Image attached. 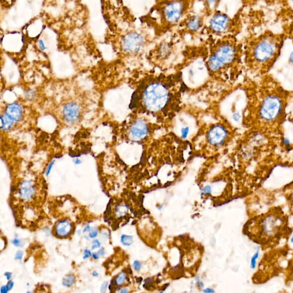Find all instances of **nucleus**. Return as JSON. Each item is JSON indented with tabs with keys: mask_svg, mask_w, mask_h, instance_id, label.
Instances as JSON below:
<instances>
[{
	"mask_svg": "<svg viewBox=\"0 0 293 293\" xmlns=\"http://www.w3.org/2000/svg\"><path fill=\"white\" fill-rule=\"evenodd\" d=\"M242 88L246 96L245 124L262 132L280 130L287 116L293 91L284 88L271 73L257 77L247 76Z\"/></svg>",
	"mask_w": 293,
	"mask_h": 293,
	"instance_id": "obj_1",
	"label": "nucleus"
},
{
	"mask_svg": "<svg viewBox=\"0 0 293 293\" xmlns=\"http://www.w3.org/2000/svg\"><path fill=\"white\" fill-rule=\"evenodd\" d=\"M182 74H149L142 77L132 94L130 108L156 116H174L181 105Z\"/></svg>",
	"mask_w": 293,
	"mask_h": 293,
	"instance_id": "obj_2",
	"label": "nucleus"
},
{
	"mask_svg": "<svg viewBox=\"0 0 293 293\" xmlns=\"http://www.w3.org/2000/svg\"><path fill=\"white\" fill-rule=\"evenodd\" d=\"M286 37L284 33L266 29L247 37L244 44V67L253 77L270 73L280 56Z\"/></svg>",
	"mask_w": 293,
	"mask_h": 293,
	"instance_id": "obj_3",
	"label": "nucleus"
},
{
	"mask_svg": "<svg viewBox=\"0 0 293 293\" xmlns=\"http://www.w3.org/2000/svg\"><path fill=\"white\" fill-rule=\"evenodd\" d=\"M206 67L211 76L234 82L244 67L243 44L235 36L221 37L211 46Z\"/></svg>",
	"mask_w": 293,
	"mask_h": 293,
	"instance_id": "obj_4",
	"label": "nucleus"
},
{
	"mask_svg": "<svg viewBox=\"0 0 293 293\" xmlns=\"http://www.w3.org/2000/svg\"><path fill=\"white\" fill-rule=\"evenodd\" d=\"M191 6L190 1L158 2L151 9L147 18L155 32L163 34L179 23L189 13Z\"/></svg>",
	"mask_w": 293,
	"mask_h": 293,
	"instance_id": "obj_5",
	"label": "nucleus"
},
{
	"mask_svg": "<svg viewBox=\"0 0 293 293\" xmlns=\"http://www.w3.org/2000/svg\"><path fill=\"white\" fill-rule=\"evenodd\" d=\"M257 231L252 239L261 245H267L275 242L282 235L285 220L277 215L268 214L258 220Z\"/></svg>",
	"mask_w": 293,
	"mask_h": 293,
	"instance_id": "obj_6",
	"label": "nucleus"
},
{
	"mask_svg": "<svg viewBox=\"0 0 293 293\" xmlns=\"http://www.w3.org/2000/svg\"><path fill=\"white\" fill-rule=\"evenodd\" d=\"M241 27L240 17L231 18L226 13L217 12L210 19L208 29L211 33L223 37L228 35L236 36Z\"/></svg>",
	"mask_w": 293,
	"mask_h": 293,
	"instance_id": "obj_7",
	"label": "nucleus"
},
{
	"mask_svg": "<svg viewBox=\"0 0 293 293\" xmlns=\"http://www.w3.org/2000/svg\"><path fill=\"white\" fill-rule=\"evenodd\" d=\"M148 43L146 35L137 32H130L122 39L123 50L130 54H137L143 50Z\"/></svg>",
	"mask_w": 293,
	"mask_h": 293,
	"instance_id": "obj_8",
	"label": "nucleus"
},
{
	"mask_svg": "<svg viewBox=\"0 0 293 293\" xmlns=\"http://www.w3.org/2000/svg\"><path fill=\"white\" fill-rule=\"evenodd\" d=\"M229 131L222 124H216L212 126L207 133V139L211 144L219 146L227 139Z\"/></svg>",
	"mask_w": 293,
	"mask_h": 293,
	"instance_id": "obj_9",
	"label": "nucleus"
},
{
	"mask_svg": "<svg viewBox=\"0 0 293 293\" xmlns=\"http://www.w3.org/2000/svg\"><path fill=\"white\" fill-rule=\"evenodd\" d=\"M149 132V125L146 120L143 118H137L132 123L130 133L135 140H142Z\"/></svg>",
	"mask_w": 293,
	"mask_h": 293,
	"instance_id": "obj_10",
	"label": "nucleus"
},
{
	"mask_svg": "<svg viewBox=\"0 0 293 293\" xmlns=\"http://www.w3.org/2000/svg\"><path fill=\"white\" fill-rule=\"evenodd\" d=\"M80 108L77 104L69 103L67 104L63 109V115L65 121L68 123L76 121L79 117Z\"/></svg>",
	"mask_w": 293,
	"mask_h": 293,
	"instance_id": "obj_11",
	"label": "nucleus"
},
{
	"mask_svg": "<svg viewBox=\"0 0 293 293\" xmlns=\"http://www.w3.org/2000/svg\"><path fill=\"white\" fill-rule=\"evenodd\" d=\"M204 25V19L198 15H190L185 19L184 27L189 32H196Z\"/></svg>",
	"mask_w": 293,
	"mask_h": 293,
	"instance_id": "obj_12",
	"label": "nucleus"
},
{
	"mask_svg": "<svg viewBox=\"0 0 293 293\" xmlns=\"http://www.w3.org/2000/svg\"><path fill=\"white\" fill-rule=\"evenodd\" d=\"M73 230V225L71 222L66 219L61 220L56 224L55 234L56 236L63 238L69 236Z\"/></svg>",
	"mask_w": 293,
	"mask_h": 293,
	"instance_id": "obj_13",
	"label": "nucleus"
},
{
	"mask_svg": "<svg viewBox=\"0 0 293 293\" xmlns=\"http://www.w3.org/2000/svg\"><path fill=\"white\" fill-rule=\"evenodd\" d=\"M173 44L170 42H164L160 44L155 50V56L160 60L168 59L172 53Z\"/></svg>",
	"mask_w": 293,
	"mask_h": 293,
	"instance_id": "obj_14",
	"label": "nucleus"
},
{
	"mask_svg": "<svg viewBox=\"0 0 293 293\" xmlns=\"http://www.w3.org/2000/svg\"><path fill=\"white\" fill-rule=\"evenodd\" d=\"M35 193V188L29 180L22 182L19 188V194L22 199L26 200L32 199Z\"/></svg>",
	"mask_w": 293,
	"mask_h": 293,
	"instance_id": "obj_15",
	"label": "nucleus"
},
{
	"mask_svg": "<svg viewBox=\"0 0 293 293\" xmlns=\"http://www.w3.org/2000/svg\"><path fill=\"white\" fill-rule=\"evenodd\" d=\"M5 114L14 121H18L22 117V108L17 103L11 104L7 106Z\"/></svg>",
	"mask_w": 293,
	"mask_h": 293,
	"instance_id": "obj_16",
	"label": "nucleus"
},
{
	"mask_svg": "<svg viewBox=\"0 0 293 293\" xmlns=\"http://www.w3.org/2000/svg\"><path fill=\"white\" fill-rule=\"evenodd\" d=\"M1 128L4 130H8L12 126L14 121L8 117L5 114L1 116Z\"/></svg>",
	"mask_w": 293,
	"mask_h": 293,
	"instance_id": "obj_17",
	"label": "nucleus"
},
{
	"mask_svg": "<svg viewBox=\"0 0 293 293\" xmlns=\"http://www.w3.org/2000/svg\"><path fill=\"white\" fill-rule=\"evenodd\" d=\"M114 283L116 287H120L124 285L128 280V276L126 273L121 272L117 275L114 279Z\"/></svg>",
	"mask_w": 293,
	"mask_h": 293,
	"instance_id": "obj_18",
	"label": "nucleus"
},
{
	"mask_svg": "<svg viewBox=\"0 0 293 293\" xmlns=\"http://www.w3.org/2000/svg\"><path fill=\"white\" fill-rule=\"evenodd\" d=\"M75 277L73 274H69L65 275L62 279V284L67 287H71L75 283Z\"/></svg>",
	"mask_w": 293,
	"mask_h": 293,
	"instance_id": "obj_19",
	"label": "nucleus"
},
{
	"mask_svg": "<svg viewBox=\"0 0 293 293\" xmlns=\"http://www.w3.org/2000/svg\"><path fill=\"white\" fill-rule=\"evenodd\" d=\"M283 32L285 34L286 39L288 38L293 44V22L286 25L283 28Z\"/></svg>",
	"mask_w": 293,
	"mask_h": 293,
	"instance_id": "obj_20",
	"label": "nucleus"
},
{
	"mask_svg": "<svg viewBox=\"0 0 293 293\" xmlns=\"http://www.w3.org/2000/svg\"><path fill=\"white\" fill-rule=\"evenodd\" d=\"M120 240L121 243L125 246H130L133 242V236L128 235H122Z\"/></svg>",
	"mask_w": 293,
	"mask_h": 293,
	"instance_id": "obj_21",
	"label": "nucleus"
},
{
	"mask_svg": "<svg viewBox=\"0 0 293 293\" xmlns=\"http://www.w3.org/2000/svg\"><path fill=\"white\" fill-rule=\"evenodd\" d=\"M154 287V278H148L144 280V287L146 289H150Z\"/></svg>",
	"mask_w": 293,
	"mask_h": 293,
	"instance_id": "obj_22",
	"label": "nucleus"
},
{
	"mask_svg": "<svg viewBox=\"0 0 293 293\" xmlns=\"http://www.w3.org/2000/svg\"><path fill=\"white\" fill-rule=\"evenodd\" d=\"M142 266V263L139 261H135L133 264V267L135 271H139L141 269Z\"/></svg>",
	"mask_w": 293,
	"mask_h": 293,
	"instance_id": "obj_23",
	"label": "nucleus"
},
{
	"mask_svg": "<svg viewBox=\"0 0 293 293\" xmlns=\"http://www.w3.org/2000/svg\"><path fill=\"white\" fill-rule=\"evenodd\" d=\"M100 247H101V243H100V242L98 239H95L92 242V250H94L96 249H99Z\"/></svg>",
	"mask_w": 293,
	"mask_h": 293,
	"instance_id": "obj_24",
	"label": "nucleus"
},
{
	"mask_svg": "<svg viewBox=\"0 0 293 293\" xmlns=\"http://www.w3.org/2000/svg\"><path fill=\"white\" fill-rule=\"evenodd\" d=\"M258 254H259V252L258 251L257 253H255L254 255V256L251 258V267L252 268H254L255 267V265H256V260L258 258Z\"/></svg>",
	"mask_w": 293,
	"mask_h": 293,
	"instance_id": "obj_25",
	"label": "nucleus"
},
{
	"mask_svg": "<svg viewBox=\"0 0 293 293\" xmlns=\"http://www.w3.org/2000/svg\"><path fill=\"white\" fill-rule=\"evenodd\" d=\"M24 253L23 251L21 250H18L17 251L16 254H15V261H20L22 259V257H23Z\"/></svg>",
	"mask_w": 293,
	"mask_h": 293,
	"instance_id": "obj_26",
	"label": "nucleus"
},
{
	"mask_svg": "<svg viewBox=\"0 0 293 293\" xmlns=\"http://www.w3.org/2000/svg\"><path fill=\"white\" fill-rule=\"evenodd\" d=\"M98 235V231H97V230L96 228H93L89 234V236L90 238H92V239H93V238H95Z\"/></svg>",
	"mask_w": 293,
	"mask_h": 293,
	"instance_id": "obj_27",
	"label": "nucleus"
},
{
	"mask_svg": "<svg viewBox=\"0 0 293 293\" xmlns=\"http://www.w3.org/2000/svg\"><path fill=\"white\" fill-rule=\"evenodd\" d=\"M92 256V253L89 250H88V249H86L84 250V256H83L84 259H87L91 257Z\"/></svg>",
	"mask_w": 293,
	"mask_h": 293,
	"instance_id": "obj_28",
	"label": "nucleus"
},
{
	"mask_svg": "<svg viewBox=\"0 0 293 293\" xmlns=\"http://www.w3.org/2000/svg\"><path fill=\"white\" fill-rule=\"evenodd\" d=\"M108 281H104L102 285L100 287V292L101 293H105L106 292V290L108 287Z\"/></svg>",
	"mask_w": 293,
	"mask_h": 293,
	"instance_id": "obj_29",
	"label": "nucleus"
},
{
	"mask_svg": "<svg viewBox=\"0 0 293 293\" xmlns=\"http://www.w3.org/2000/svg\"><path fill=\"white\" fill-rule=\"evenodd\" d=\"M189 132V127L182 128V137L183 139H186L187 137Z\"/></svg>",
	"mask_w": 293,
	"mask_h": 293,
	"instance_id": "obj_30",
	"label": "nucleus"
},
{
	"mask_svg": "<svg viewBox=\"0 0 293 293\" xmlns=\"http://www.w3.org/2000/svg\"><path fill=\"white\" fill-rule=\"evenodd\" d=\"M116 287V286H115V283H114V280H111V283H110V284H109V286H108L109 290L111 292V293H112L114 292H115V287Z\"/></svg>",
	"mask_w": 293,
	"mask_h": 293,
	"instance_id": "obj_31",
	"label": "nucleus"
},
{
	"mask_svg": "<svg viewBox=\"0 0 293 293\" xmlns=\"http://www.w3.org/2000/svg\"><path fill=\"white\" fill-rule=\"evenodd\" d=\"M12 244L15 246V247H20L21 245V242L20 239H17V238H15L12 241Z\"/></svg>",
	"mask_w": 293,
	"mask_h": 293,
	"instance_id": "obj_32",
	"label": "nucleus"
},
{
	"mask_svg": "<svg viewBox=\"0 0 293 293\" xmlns=\"http://www.w3.org/2000/svg\"><path fill=\"white\" fill-rule=\"evenodd\" d=\"M53 164H54V161H51V162L50 163V164H49V165H48V168H47L46 171V175L47 176H48V175H49V174H50V171H51V170H52V167H53Z\"/></svg>",
	"mask_w": 293,
	"mask_h": 293,
	"instance_id": "obj_33",
	"label": "nucleus"
},
{
	"mask_svg": "<svg viewBox=\"0 0 293 293\" xmlns=\"http://www.w3.org/2000/svg\"><path fill=\"white\" fill-rule=\"evenodd\" d=\"M289 202H290V207H291V209H292L293 213V190L292 191V192L290 193V194L289 195Z\"/></svg>",
	"mask_w": 293,
	"mask_h": 293,
	"instance_id": "obj_34",
	"label": "nucleus"
},
{
	"mask_svg": "<svg viewBox=\"0 0 293 293\" xmlns=\"http://www.w3.org/2000/svg\"><path fill=\"white\" fill-rule=\"evenodd\" d=\"M203 192L205 194H210L211 192V188L209 186H207L203 189Z\"/></svg>",
	"mask_w": 293,
	"mask_h": 293,
	"instance_id": "obj_35",
	"label": "nucleus"
},
{
	"mask_svg": "<svg viewBox=\"0 0 293 293\" xmlns=\"http://www.w3.org/2000/svg\"><path fill=\"white\" fill-rule=\"evenodd\" d=\"M6 286H7V287H8L9 291H10L14 287V282L12 280H9L8 282V283H7V285H6Z\"/></svg>",
	"mask_w": 293,
	"mask_h": 293,
	"instance_id": "obj_36",
	"label": "nucleus"
},
{
	"mask_svg": "<svg viewBox=\"0 0 293 293\" xmlns=\"http://www.w3.org/2000/svg\"><path fill=\"white\" fill-rule=\"evenodd\" d=\"M9 291L7 286L6 285H3L1 287L0 289V293H8Z\"/></svg>",
	"mask_w": 293,
	"mask_h": 293,
	"instance_id": "obj_37",
	"label": "nucleus"
},
{
	"mask_svg": "<svg viewBox=\"0 0 293 293\" xmlns=\"http://www.w3.org/2000/svg\"><path fill=\"white\" fill-rule=\"evenodd\" d=\"M196 286H198V288L199 289H202L204 286V285L203 283V282L199 279H196Z\"/></svg>",
	"mask_w": 293,
	"mask_h": 293,
	"instance_id": "obj_38",
	"label": "nucleus"
},
{
	"mask_svg": "<svg viewBox=\"0 0 293 293\" xmlns=\"http://www.w3.org/2000/svg\"><path fill=\"white\" fill-rule=\"evenodd\" d=\"M4 275L6 278V279L8 280H11V279L12 277V273L11 272H6L4 274Z\"/></svg>",
	"mask_w": 293,
	"mask_h": 293,
	"instance_id": "obj_39",
	"label": "nucleus"
},
{
	"mask_svg": "<svg viewBox=\"0 0 293 293\" xmlns=\"http://www.w3.org/2000/svg\"><path fill=\"white\" fill-rule=\"evenodd\" d=\"M203 292L204 293H215V290L211 288H206L203 290Z\"/></svg>",
	"mask_w": 293,
	"mask_h": 293,
	"instance_id": "obj_40",
	"label": "nucleus"
},
{
	"mask_svg": "<svg viewBox=\"0 0 293 293\" xmlns=\"http://www.w3.org/2000/svg\"><path fill=\"white\" fill-rule=\"evenodd\" d=\"M97 253L99 254V255L100 257V256H104L105 255V250H104V248H101L99 250L97 251Z\"/></svg>",
	"mask_w": 293,
	"mask_h": 293,
	"instance_id": "obj_41",
	"label": "nucleus"
},
{
	"mask_svg": "<svg viewBox=\"0 0 293 293\" xmlns=\"http://www.w3.org/2000/svg\"><path fill=\"white\" fill-rule=\"evenodd\" d=\"M129 289L128 288H122L120 290L118 293H129Z\"/></svg>",
	"mask_w": 293,
	"mask_h": 293,
	"instance_id": "obj_42",
	"label": "nucleus"
},
{
	"mask_svg": "<svg viewBox=\"0 0 293 293\" xmlns=\"http://www.w3.org/2000/svg\"><path fill=\"white\" fill-rule=\"evenodd\" d=\"M39 46H40V48L41 49V50H44L46 49V47L45 46V45H44V42L42 41V40H40L39 41Z\"/></svg>",
	"mask_w": 293,
	"mask_h": 293,
	"instance_id": "obj_43",
	"label": "nucleus"
},
{
	"mask_svg": "<svg viewBox=\"0 0 293 293\" xmlns=\"http://www.w3.org/2000/svg\"><path fill=\"white\" fill-rule=\"evenodd\" d=\"M99 257H100V256L99 255V254H98V253H97H97H96V252H94V253H93V254H92V257L93 258V259H95V260H97V259H99Z\"/></svg>",
	"mask_w": 293,
	"mask_h": 293,
	"instance_id": "obj_44",
	"label": "nucleus"
},
{
	"mask_svg": "<svg viewBox=\"0 0 293 293\" xmlns=\"http://www.w3.org/2000/svg\"><path fill=\"white\" fill-rule=\"evenodd\" d=\"M288 116H289V117H288L289 120L293 123V109L292 111L290 112V114Z\"/></svg>",
	"mask_w": 293,
	"mask_h": 293,
	"instance_id": "obj_45",
	"label": "nucleus"
},
{
	"mask_svg": "<svg viewBox=\"0 0 293 293\" xmlns=\"http://www.w3.org/2000/svg\"><path fill=\"white\" fill-rule=\"evenodd\" d=\"M90 231V227L89 225H87V226L84 228V230H83V233H87V232H89V231Z\"/></svg>",
	"mask_w": 293,
	"mask_h": 293,
	"instance_id": "obj_46",
	"label": "nucleus"
},
{
	"mask_svg": "<svg viewBox=\"0 0 293 293\" xmlns=\"http://www.w3.org/2000/svg\"><path fill=\"white\" fill-rule=\"evenodd\" d=\"M92 276H93V277H98L99 274V273H98V272H97V271H93L92 272Z\"/></svg>",
	"mask_w": 293,
	"mask_h": 293,
	"instance_id": "obj_47",
	"label": "nucleus"
},
{
	"mask_svg": "<svg viewBox=\"0 0 293 293\" xmlns=\"http://www.w3.org/2000/svg\"><path fill=\"white\" fill-rule=\"evenodd\" d=\"M74 162L76 163V164H80V163H81V161H80V159H76V160H75Z\"/></svg>",
	"mask_w": 293,
	"mask_h": 293,
	"instance_id": "obj_48",
	"label": "nucleus"
},
{
	"mask_svg": "<svg viewBox=\"0 0 293 293\" xmlns=\"http://www.w3.org/2000/svg\"><path fill=\"white\" fill-rule=\"evenodd\" d=\"M291 240V242H292V243H293V236L292 237V238H291V240Z\"/></svg>",
	"mask_w": 293,
	"mask_h": 293,
	"instance_id": "obj_49",
	"label": "nucleus"
},
{
	"mask_svg": "<svg viewBox=\"0 0 293 293\" xmlns=\"http://www.w3.org/2000/svg\"><path fill=\"white\" fill-rule=\"evenodd\" d=\"M27 293H32L31 292H29V291H28V292H27Z\"/></svg>",
	"mask_w": 293,
	"mask_h": 293,
	"instance_id": "obj_50",
	"label": "nucleus"
},
{
	"mask_svg": "<svg viewBox=\"0 0 293 293\" xmlns=\"http://www.w3.org/2000/svg\"><path fill=\"white\" fill-rule=\"evenodd\" d=\"M186 293V292H184V293Z\"/></svg>",
	"mask_w": 293,
	"mask_h": 293,
	"instance_id": "obj_51",
	"label": "nucleus"
},
{
	"mask_svg": "<svg viewBox=\"0 0 293 293\" xmlns=\"http://www.w3.org/2000/svg\"><path fill=\"white\" fill-rule=\"evenodd\" d=\"M161 293H163V292H161Z\"/></svg>",
	"mask_w": 293,
	"mask_h": 293,
	"instance_id": "obj_52",
	"label": "nucleus"
}]
</instances>
